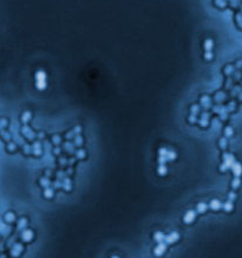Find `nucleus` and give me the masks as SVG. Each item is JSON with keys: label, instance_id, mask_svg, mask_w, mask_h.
<instances>
[{"label": "nucleus", "instance_id": "412c9836", "mask_svg": "<svg viewBox=\"0 0 242 258\" xmlns=\"http://www.w3.org/2000/svg\"><path fill=\"white\" fill-rule=\"evenodd\" d=\"M53 194H54V192H53L52 188H50V186L44 188V197L46 198V199H51V198L53 197Z\"/></svg>", "mask_w": 242, "mask_h": 258}, {"label": "nucleus", "instance_id": "58836bf2", "mask_svg": "<svg viewBox=\"0 0 242 258\" xmlns=\"http://www.w3.org/2000/svg\"><path fill=\"white\" fill-rule=\"evenodd\" d=\"M59 162H60V166H63V167H64L65 165H67V163H69V162H67V160H66V159H65V157H60V160H59Z\"/></svg>", "mask_w": 242, "mask_h": 258}, {"label": "nucleus", "instance_id": "aec40b11", "mask_svg": "<svg viewBox=\"0 0 242 258\" xmlns=\"http://www.w3.org/2000/svg\"><path fill=\"white\" fill-rule=\"evenodd\" d=\"M64 151L69 154H74V145H72L71 142H66L64 145Z\"/></svg>", "mask_w": 242, "mask_h": 258}, {"label": "nucleus", "instance_id": "79ce46f5", "mask_svg": "<svg viewBox=\"0 0 242 258\" xmlns=\"http://www.w3.org/2000/svg\"><path fill=\"white\" fill-rule=\"evenodd\" d=\"M0 124H1V127H6L7 121L6 120H0Z\"/></svg>", "mask_w": 242, "mask_h": 258}, {"label": "nucleus", "instance_id": "c85d7f7f", "mask_svg": "<svg viewBox=\"0 0 242 258\" xmlns=\"http://www.w3.org/2000/svg\"><path fill=\"white\" fill-rule=\"evenodd\" d=\"M76 157L77 159H85L86 157V152L85 151H83V149H79V151H77L76 152Z\"/></svg>", "mask_w": 242, "mask_h": 258}, {"label": "nucleus", "instance_id": "6e6552de", "mask_svg": "<svg viewBox=\"0 0 242 258\" xmlns=\"http://www.w3.org/2000/svg\"><path fill=\"white\" fill-rule=\"evenodd\" d=\"M23 250H24L23 245H21L20 243H15V244L11 247V256H12V257H18V256H20L21 252H23Z\"/></svg>", "mask_w": 242, "mask_h": 258}, {"label": "nucleus", "instance_id": "c9c22d12", "mask_svg": "<svg viewBox=\"0 0 242 258\" xmlns=\"http://www.w3.org/2000/svg\"><path fill=\"white\" fill-rule=\"evenodd\" d=\"M204 58L207 59V61H211V59H213V53H211V51H206Z\"/></svg>", "mask_w": 242, "mask_h": 258}, {"label": "nucleus", "instance_id": "2f4dec72", "mask_svg": "<svg viewBox=\"0 0 242 258\" xmlns=\"http://www.w3.org/2000/svg\"><path fill=\"white\" fill-rule=\"evenodd\" d=\"M240 184H241V180L239 179V176H236L235 179L231 181V187L234 188V190H236V188H239V186H240Z\"/></svg>", "mask_w": 242, "mask_h": 258}, {"label": "nucleus", "instance_id": "ea45409f", "mask_svg": "<svg viewBox=\"0 0 242 258\" xmlns=\"http://www.w3.org/2000/svg\"><path fill=\"white\" fill-rule=\"evenodd\" d=\"M53 153H54L56 155H59V154H60V148H59V147H56L54 149H53Z\"/></svg>", "mask_w": 242, "mask_h": 258}, {"label": "nucleus", "instance_id": "393cba45", "mask_svg": "<svg viewBox=\"0 0 242 258\" xmlns=\"http://www.w3.org/2000/svg\"><path fill=\"white\" fill-rule=\"evenodd\" d=\"M26 225H27V220L25 219V218H21V219L18 222V226L17 227H18V230H24Z\"/></svg>", "mask_w": 242, "mask_h": 258}, {"label": "nucleus", "instance_id": "a211bd4d", "mask_svg": "<svg viewBox=\"0 0 242 258\" xmlns=\"http://www.w3.org/2000/svg\"><path fill=\"white\" fill-rule=\"evenodd\" d=\"M207 208H208V206H207L206 203H200V204H197V206H196V212L200 213V214H202V213L207 212Z\"/></svg>", "mask_w": 242, "mask_h": 258}, {"label": "nucleus", "instance_id": "dca6fc26", "mask_svg": "<svg viewBox=\"0 0 242 258\" xmlns=\"http://www.w3.org/2000/svg\"><path fill=\"white\" fill-rule=\"evenodd\" d=\"M167 172H168V168H167L166 163H160V166L157 167V173H158V175L164 176V175L167 174Z\"/></svg>", "mask_w": 242, "mask_h": 258}, {"label": "nucleus", "instance_id": "39448f33", "mask_svg": "<svg viewBox=\"0 0 242 258\" xmlns=\"http://www.w3.org/2000/svg\"><path fill=\"white\" fill-rule=\"evenodd\" d=\"M21 133H23V135L27 138V140H34V137H36L34 132H32V129L28 126H24L21 128Z\"/></svg>", "mask_w": 242, "mask_h": 258}, {"label": "nucleus", "instance_id": "bb28decb", "mask_svg": "<svg viewBox=\"0 0 242 258\" xmlns=\"http://www.w3.org/2000/svg\"><path fill=\"white\" fill-rule=\"evenodd\" d=\"M204 49H206V51H211V49H213V41L211 39H206L204 41Z\"/></svg>", "mask_w": 242, "mask_h": 258}, {"label": "nucleus", "instance_id": "7ed1b4c3", "mask_svg": "<svg viewBox=\"0 0 242 258\" xmlns=\"http://www.w3.org/2000/svg\"><path fill=\"white\" fill-rule=\"evenodd\" d=\"M234 162H235L234 156L231 155V154L225 153L223 154V163H222V166L220 167V171L221 172H225V171L228 170V168H231V166H233Z\"/></svg>", "mask_w": 242, "mask_h": 258}, {"label": "nucleus", "instance_id": "f03ea898", "mask_svg": "<svg viewBox=\"0 0 242 258\" xmlns=\"http://www.w3.org/2000/svg\"><path fill=\"white\" fill-rule=\"evenodd\" d=\"M47 85L46 82V74L44 71H38L36 74V86L39 89V90H44Z\"/></svg>", "mask_w": 242, "mask_h": 258}, {"label": "nucleus", "instance_id": "423d86ee", "mask_svg": "<svg viewBox=\"0 0 242 258\" xmlns=\"http://www.w3.org/2000/svg\"><path fill=\"white\" fill-rule=\"evenodd\" d=\"M178 239H180V233L178 232H172V233L166 236V238H164V242H166L168 245H170V244L176 243Z\"/></svg>", "mask_w": 242, "mask_h": 258}, {"label": "nucleus", "instance_id": "7c9ffc66", "mask_svg": "<svg viewBox=\"0 0 242 258\" xmlns=\"http://www.w3.org/2000/svg\"><path fill=\"white\" fill-rule=\"evenodd\" d=\"M52 143L56 145V146L60 145V143H62V138H60V136H59V135H53V136H52Z\"/></svg>", "mask_w": 242, "mask_h": 258}, {"label": "nucleus", "instance_id": "4468645a", "mask_svg": "<svg viewBox=\"0 0 242 258\" xmlns=\"http://www.w3.org/2000/svg\"><path fill=\"white\" fill-rule=\"evenodd\" d=\"M201 105H202L203 108H206V109L210 108V107H211V101H210V98H209L208 96H202V98H201Z\"/></svg>", "mask_w": 242, "mask_h": 258}, {"label": "nucleus", "instance_id": "0eeeda50", "mask_svg": "<svg viewBox=\"0 0 242 258\" xmlns=\"http://www.w3.org/2000/svg\"><path fill=\"white\" fill-rule=\"evenodd\" d=\"M196 218V212L192 211V210H189L188 212H186L184 217H183V222L184 224H191Z\"/></svg>", "mask_w": 242, "mask_h": 258}, {"label": "nucleus", "instance_id": "cd10ccee", "mask_svg": "<svg viewBox=\"0 0 242 258\" xmlns=\"http://www.w3.org/2000/svg\"><path fill=\"white\" fill-rule=\"evenodd\" d=\"M200 113V105H197V104H194V105H191V108H190V114L191 115H196L197 116V114Z\"/></svg>", "mask_w": 242, "mask_h": 258}, {"label": "nucleus", "instance_id": "e433bc0d", "mask_svg": "<svg viewBox=\"0 0 242 258\" xmlns=\"http://www.w3.org/2000/svg\"><path fill=\"white\" fill-rule=\"evenodd\" d=\"M24 153H25V154H30V153H32L31 147L28 146V145H25V146H24Z\"/></svg>", "mask_w": 242, "mask_h": 258}, {"label": "nucleus", "instance_id": "a19ab883", "mask_svg": "<svg viewBox=\"0 0 242 258\" xmlns=\"http://www.w3.org/2000/svg\"><path fill=\"white\" fill-rule=\"evenodd\" d=\"M235 198H236V195H235L234 193H230V194H229V200H231V201H233V200L235 199Z\"/></svg>", "mask_w": 242, "mask_h": 258}, {"label": "nucleus", "instance_id": "37998d69", "mask_svg": "<svg viewBox=\"0 0 242 258\" xmlns=\"http://www.w3.org/2000/svg\"><path fill=\"white\" fill-rule=\"evenodd\" d=\"M234 107H235V104H234V103H230V104L228 105V109H227V110H233Z\"/></svg>", "mask_w": 242, "mask_h": 258}, {"label": "nucleus", "instance_id": "4c0bfd02", "mask_svg": "<svg viewBox=\"0 0 242 258\" xmlns=\"http://www.w3.org/2000/svg\"><path fill=\"white\" fill-rule=\"evenodd\" d=\"M1 135H3V137L5 138L6 141H9V140H11V135H9L8 133H6V132H1Z\"/></svg>", "mask_w": 242, "mask_h": 258}, {"label": "nucleus", "instance_id": "20e7f679", "mask_svg": "<svg viewBox=\"0 0 242 258\" xmlns=\"http://www.w3.org/2000/svg\"><path fill=\"white\" fill-rule=\"evenodd\" d=\"M167 243L166 242H160V243H157V245H156V247L154 249V253L156 255V256H162L164 252H166V250H167Z\"/></svg>", "mask_w": 242, "mask_h": 258}, {"label": "nucleus", "instance_id": "6ab92c4d", "mask_svg": "<svg viewBox=\"0 0 242 258\" xmlns=\"http://www.w3.org/2000/svg\"><path fill=\"white\" fill-rule=\"evenodd\" d=\"M5 222L8 223V224L14 223V222H15V215H14V213H12V212H7V213L5 214Z\"/></svg>", "mask_w": 242, "mask_h": 258}, {"label": "nucleus", "instance_id": "1a4fd4ad", "mask_svg": "<svg viewBox=\"0 0 242 258\" xmlns=\"http://www.w3.org/2000/svg\"><path fill=\"white\" fill-rule=\"evenodd\" d=\"M20 237H21V239L24 242L30 243L32 240V238H33V232L31 230H28V229H24V230H21V236Z\"/></svg>", "mask_w": 242, "mask_h": 258}, {"label": "nucleus", "instance_id": "f704fd0d", "mask_svg": "<svg viewBox=\"0 0 242 258\" xmlns=\"http://www.w3.org/2000/svg\"><path fill=\"white\" fill-rule=\"evenodd\" d=\"M233 133H234V132H233V129H231L230 127H227V128L225 129V135H226L227 137H231V136H233Z\"/></svg>", "mask_w": 242, "mask_h": 258}, {"label": "nucleus", "instance_id": "f3484780", "mask_svg": "<svg viewBox=\"0 0 242 258\" xmlns=\"http://www.w3.org/2000/svg\"><path fill=\"white\" fill-rule=\"evenodd\" d=\"M62 186H63V188H64L65 191H67V192L71 191V188H72L71 180L69 179V178H64V179H63V185H62Z\"/></svg>", "mask_w": 242, "mask_h": 258}, {"label": "nucleus", "instance_id": "2eb2a0df", "mask_svg": "<svg viewBox=\"0 0 242 258\" xmlns=\"http://www.w3.org/2000/svg\"><path fill=\"white\" fill-rule=\"evenodd\" d=\"M208 122H209V114L208 113H203L201 115V120H200V124L202 127H207L208 126Z\"/></svg>", "mask_w": 242, "mask_h": 258}, {"label": "nucleus", "instance_id": "ddd939ff", "mask_svg": "<svg viewBox=\"0 0 242 258\" xmlns=\"http://www.w3.org/2000/svg\"><path fill=\"white\" fill-rule=\"evenodd\" d=\"M209 207L211 208V210L217 211V210H220V208L222 207V204H221V201L217 200V199H213V200L210 201V204H209Z\"/></svg>", "mask_w": 242, "mask_h": 258}, {"label": "nucleus", "instance_id": "5701e85b", "mask_svg": "<svg viewBox=\"0 0 242 258\" xmlns=\"http://www.w3.org/2000/svg\"><path fill=\"white\" fill-rule=\"evenodd\" d=\"M164 238H166V236H164V233H162V232H156L154 234V239L156 240L157 243L164 242Z\"/></svg>", "mask_w": 242, "mask_h": 258}, {"label": "nucleus", "instance_id": "f8f14e48", "mask_svg": "<svg viewBox=\"0 0 242 258\" xmlns=\"http://www.w3.org/2000/svg\"><path fill=\"white\" fill-rule=\"evenodd\" d=\"M80 130H82L80 127H79V126H77V127H76V129H72L71 132H69V133L66 134V136H65V137L67 138V140H71L72 137H74L76 135H78V134L80 133Z\"/></svg>", "mask_w": 242, "mask_h": 258}, {"label": "nucleus", "instance_id": "473e14b6", "mask_svg": "<svg viewBox=\"0 0 242 258\" xmlns=\"http://www.w3.org/2000/svg\"><path fill=\"white\" fill-rule=\"evenodd\" d=\"M82 143H83V138H82V136L78 134V135H76L74 136V146H82Z\"/></svg>", "mask_w": 242, "mask_h": 258}, {"label": "nucleus", "instance_id": "4be33fe9", "mask_svg": "<svg viewBox=\"0 0 242 258\" xmlns=\"http://www.w3.org/2000/svg\"><path fill=\"white\" fill-rule=\"evenodd\" d=\"M31 117H32V114H31L30 111H24L23 115H21V121H23V123L26 124L27 122H30Z\"/></svg>", "mask_w": 242, "mask_h": 258}, {"label": "nucleus", "instance_id": "c03bdc74", "mask_svg": "<svg viewBox=\"0 0 242 258\" xmlns=\"http://www.w3.org/2000/svg\"><path fill=\"white\" fill-rule=\"evenodd\" d=\"M240 97H241V100H242V95H241V96H240Z\"/></svg>", "mask_w": 242, "mask_h": 258}, {"label": "nucleus", "instance_id": "9b49d317", "mask_svg": "<svg viewBox=\"0 0 242 258\" xmlns=\"http://www.w3.org/2000/svg\"><path fill=\"white\" fill-rule=\"evenodd\" d=\"M231 170H233V173L235 174V176H240L242 174V166H241V163H239L236 161L231 166Z\"/></svg>", "mask_w": 242, "mask_h": 258}, {"label": "nucleus", "instance_id": "9d476101", "mask_svg": "<svg viewBox=\"0 0 242 258\" xmlns=\"http://www.w3.org/2000/svg\"><path fill=\"white\" fill-rule=\"evenodd\" d=\"M31 149H32V154L34 156H40L42 155V145L39 141H37L33 143V146H31Z\"/></svg>", "mask_w": 242, "mask_h": 258}, {"label": "nucleus", "instance_id": "72a5a7b5", "mask_svg": "<svg viewBox=\"0 0 242 258\" xmlns=\"http://www.w3.org/2000/svg\"><path fill=\"white\" fill-rule=\"evenodd\" d=\"M17 149V145L14 143V142H9L8 145H7V151L8 152H14Z\"/></svg>", "mask_w": 242, "mask_h": 258}, {"label": "nucleus", "instance_id": "f257e3e1", "mask_svg": "<svg viewBox=\"0 0 242 258\" xmlns=\"http://www.w3.org/2000/svg\"><path fill=\"white\" fill-rule=\"evenodd\" d=\"M158 163H166L168 161H172L176 159V153L171 149H166V148H161L158 151Z\"/></svg>", "mask_w": 242, "mask_h": 258}, {"label": "nucleus", "instance_id": "c756f323", "mask_svg": "<svg viewBox=\"0 0 242 258\" xmlns=\"http://www.w3.org/2000/svg\"><path fill=\"white\" fill-rule=\"evenodd\" d=\"M227 145H228V142H227V138H226V137L220 138V141H219L220 148H222V149H226V148H227Z\"/></svg>", "mask_w": 242, "mask_h": 258}, {"label": "nucleus", "instance_id": "a878e982", "mask_svg": "<svg viewBox=\"0 0 242 258\" xmlns=\"http://www.w3.org/2000/svg\"><path fill=\"white\" fill-rule=\"evenodd\" d=\"M39 184L45 188V187H48L50 186V180H48V178H46V176H44V178H42V179L39 180Z\"/></svg>", "mask_w": 242, "mask_h": 258}, {"label": "nucleus", "instance_id": "b1692460", "mask_svg": "<svg viewBox=\"0 0 242 258\" xmlns=\"http://www.w3.org/2000/svg\"><path fill=\"white\" fill-rule=\"evenodd\" d=\"M223 208H225V211H226V212H230V211H233V208H234L233 201H231V200H228L227 203H225Z\"/></svg>", "mask_w": 242, "mask_h": 258}]
</instances>
